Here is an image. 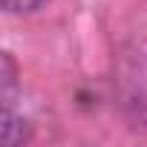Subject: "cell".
<instances>
[{
	"mask_svg": "<svg viewBox=\"0 0 147 147\" xmlns=\"http://www.w3.org/2000/svg\"><path fill=\"white\" fill-rule=\"evenodd\" d=\"M32 138V124L18 115L12 107L3 110V118H0V141H3L6 147H20Z\"/></svg>",
	"mask_w": 147,
	"mask_h": 147,
	"instance_id": "7a4b0ae2",
	"label": "cell"
},
{
	"mask_svg": "<svg viewBox=\"0 0 147 147\" xmlns=\"http://www.w3.org/2000/svg\"><path fill=\"white\" fill-rule=\"evenodd\" d=\"M15 90H18V66L15 58L6 52L0 61V98H3V110H9L15 104Z\"/></svg>",
	"mask_w": 147,
	"mask_h": 147,
	"instance_id": "3957f363",
	"label": "cell"
},
{
	"mask_svg": "<svg viewBox=\"0 0 147 147\" xmlns=\"http://www.w3.org/2000/svg\"><path fill=\"white\" fill-rule=\"evenodd\" d=\"M0 3H3V9L12 12V15H32V12L43 9L49 0H0Z\"/></svg>",
	"mask_w": 147,
	"mask_h": 147,
	"instance_id": "277c9868",
	"label": "cell"
},
{
	"mask_svg": "<svg viewBox=\"0 0 147 147\" xmlns=\"http://www.w3.org/2000/svg\"><path fill=\"white\" fill-rule=\"evenodd\" d=\"M115 98L136 127H147V40H130L115 55Z\"/></svg>",
	"mask_w": 147,
	"mask_h": 147,
	"instance_id": "6da1fadb",
	"label": "cell"
}]
</instances>
